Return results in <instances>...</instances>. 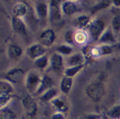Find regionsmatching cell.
Masks as SVG:
<instances>
[{"label":"cell","instance_id":"9a60e30c","mask_svg":"<svg viewBox=\"0 0 120 119\" xmlns=\"http://www.w3.org/2000/svg\"><path fill=\"white\" fill-rule=\"evenodd\" d=\"M27 12H28V8H27V6L24 3H15L12 8L13 15L15 17L20 18V19L27 15Z\"/></svg>","mask_w":120,"mask_h":119},{"label":"cell","instance_id":"d6a6232c","mask_svg":"<svg viewBox=\"0 0 120 119\" xmlns=\"http://www.w3.org/2000/svg\"><path fill=\"white\" fill-rule=\"evenodd\" d=\"M64 39H65V41L67 42V44L72 45L74 41V34L73 33L72 31H68L65 32Z\"/></svg>","mask_w":120,"mask_h":119},{"label":"cell","instance_id":"6da1fadb","mask_svg":"<svg viewBox=\"0 0 120 119\" xmlns=\"http://www.w3.org/2000/svg\"><path fill=\"white\" fill-rule=\"evenodd\" d=\"M88 30L94 41H98L99 38L106 30V25L101 19H94L89 24Z\"/></svg>","mask_w":120,"mask_h":119},{"label":"cell","instance_id":"7402d4cb","mask_svg":"<svg viewBox=\"0 0 120 119\" xmlns=\"http://www.w3.org/2000/svg\"><path fill=\"white\" fill-rule=\"evenodd\" d=\"M74 41L80 45H83L88 41V34L84 30L80 29L74 33Z\"/></svg>","mask_w":120,"mask_h":119},{"label":"cell","instance_id":"83f0119b","mask_svg":"<svg viewBox=\"0 0 120 119\" xmlns=\"http://www.w3.org/2000/svg\"><path fill=\"white\" fill-rule=\"evenodd\" d=\"M110 4H112V2L110 1H100L97 3L96 4L92 7V11L91 13H94V12L98 11V10H101V9L107 8Z\"/></svg>","mask_w":120,"mask_h":119},{"label":"cell","instance_id":"836d02e7","mask_svg":"<svg viewBox=\"0 0 120 119\" xmlns=\"http://www.w3.org/2000/svg\"><path fill=\"white\" fill-rule=\"evenodd\" d=\"M51 119H65V118H64V116L62 113L56 112L52 116Z\"/></svg>","mask_w":120,"mask_h":119},{"label":"cell","instance_id":"4fadbf2b","mask_svg":"<svg viewBox=\"0 0 120 119\" xmlns=\"http://www.w3.org/2000/svg\"><path fill=\"white\" fill-rule=\"evenodd\" d=\"M112 52H113V50L110 45L103 44L92 47L91 51H90V54L93 57H99V56H107V55L111 54Z\"/></svg>","mask_w":120,"mask_h":119},{"label":"cell","instance_id":"4316f807","mask_svg":"<svg viewBox=\"0 0 120 119\" xmlns=\"http://www.w3.org/2000/svg\"><path fill=\"white\" fill-rule=\"evenodd\" d=\"M12 97L13 95L11 94L0 93V105H1V109H4L7 104L11 101Z\"/></svg>","mask_w":120,"mask_h":119},{"label":"cell","instance_id":"ba28073f","mask_svg":"<svg viewBox=\"0 0 120 119\" xmlns=\"http://www.w3.org/2000/svg\"><path fill=\"white\" fill-rule=\"evenodd\" d=\"M56 33L52 29H46L40 36V43L45 47H50L56 40Z\"/></svg>","mask_w":120,"mask_h":119},{"label":"cell","instance_id":"44dd1931","mask_svg":"<svg viewBox=\"0 0 120 119\" xmlns=\"http://www.w3.org/2000/svg\"><path fill=\"white\" fill-rule=\"evenodd\" d=\"M52 105H53V107L57 110V112L59 113H66L69 109V107H68L67 104L63 100L60 99L58 97H56L55 99H53L51 101Z\"/></svg>","mask_w":120,"mask_h":119},{"label":"cell","instance_id":"ffe728a7","mask_svg":"<svg viewBox=\"0 0 120 119\" xmlns=\"http://www.w3.org/2000/svg\"><path fill=\"white\" fill-rule=\"evenodd\" d=\"M57 89L56 88H51L50 89H49L48 91H46L45 93H44L42 95H40L39 97V99L40 100V101L44 102V103H47V102H51L53 99H55L57 95Z\"/></svg>","mask_w":120,"mask_h":119},{"label":"cell","instance_id":"cb8c5ba5","mask_svg":"<svg viewBox=\"0 0 120 119\" xmlns=\"http://www.w3.org/2000/svg\"><path fill=\"white\" fill-rule=\"evenodd\" d=\"M56 50L57 53L60 55H64V56H71L73 55V48L71 45L69 44H61L58 45L56 47Z\"/></svg>","mask_w":120,"mask_h":119},{"label":"cell","instance_id":"f1b7e54d","mask_svg":"<svg viewBox=\"0 0 120 119\" xmlns=\"http://www.w3.org/2000/svg\"><path fill=\"white\" fill-rule=\"evenodd\" d=\"M16 114L11 109H1L0 113V119H15Z\"/></svg>","mask_w":120,"mask_h":119},{"label":"cell","instance_id":"e0dca14e","mask_svg":"<svg viewBox=\"0 0 120 119\" xmlns=\"http://www.w3.org/2000/svg\"><path fill=\"white\" fill-rule=\"evenodd\" d=\"M116 41L115 37L114 36L113 31H112L111 27H108L106 28L105 32H103L102 35L101 36V37L99 38L98 42L101 43H114Z\"/></svg>","mask_w":120,"mask_h":119},{"label":"cell","instance_id":"277c9868","mask_svg":"<svg viewBox=\"0 0 120 119\" xmlns=\"http://www.w3.org/2000/svg\"><path fill=\"white\" fill-rule=\"evenodd\" d=\"M22 105L27 117L33 118L36 116L38 111V106L36 100L32 97L26 96L22 101Z\"/></svg>","mask_w":120,"mask_h":119},{"label":"cell","instance_id":"1f68e13d","mask_svg":"<svg viewBox=\"0 0 120 119\" xmlns=\"http://www.w3.org/2000/svg\"><path fill=\"white\" fill-rule=\"evenodd\" d=\"M111 27L112 29H114V31L118 32L120 31V16L119 15H115L112 19L111 22Z\"/></svg>","mask_w":120,"mask_h":119},{"label":"cell","instance_id":"3957f363","mask_svg":"<svg viewBox=\"0 0 120 119\" xmlns=\"http://www.w3.org/2000/svg\"><path fill=\"white\" fill-rule=\"evenodd\" d=\"M104 88L100 83H93L86 88V93L88 97L94 101H98L104 95Z\"/></svg>","mask_w":120,"mask_h":119},{"label":"cell","instance_id":"30bf717a","mask_svg":"<svg viewBox=\"0 0 120 119\" xmlns=\"http://www.w3.org/2000/svg\"><path fill=\"white\" fill-rule=\"evenodd\" d=\"M50 69L54 72H60L64 67V60L62 55L59 53H53L49 59Z\"/></svg>","mask_w":120,"mask_h":119},{"label":"cell","instance_id":"7c38bea8","mask_svg":"<svg viewBox=\"0 0 120 119\" xmlns=\"http://www.w3.org/2000/svg\"><path fill=\"white\" fill-rule=\"evenodd\" d=\"M35 10L39 19H46L49 17V4L45 2H36L35 3Z\"/></svg>","mask_w":120,"mask_h":119},{"label":"cell","instance_id":"5bb4252c","mask_svg":"<svg viewBox=\"0 0 120 119\" xmlns=\"http://www.w3.org/2000/svg\"><path fill=\"white\" fill-rule=\"evenodd\" d=\"M84 63H85V56H84V55L81 52L73 53V54L71 55L67 60L68 67L83 65Z\"/></svg>","mask_w":120,"mask_h":119},{"label":"cell","instance_id":"7a4b0ae2","mask_svg":"<svg viewBox=\"0 0 120 119\" xmlns=\"http://www.w3.org/2000/svg\"><path fill=\"white\" fill-rule=\"evenodd\" d=\"M42 76L36 71H30L25 77V85L30 93H35L41 81Z\"/></svg>","mask_w":120,"mask_h":119},{"label":"cell","instance_id":"5b68a950","mask_svg":"<svg viewBox=\"0 0 120 119\" xmlns=\"http://www.w3.org/2000/svg\"><path fill=\"white\" fill-rule=\"evenodd\" d=\"M5 80L11 84H18L22 81L23 78H25V71L19 68H15L10 69L5 73Z\"/></svg>","mask_w":120,"mask_h":119},{"label":"cell","instance_id":"d6986e66","mask_svg":"<svg viewBox=\"0 0 120 119\" xmlns=\"http://www.w3.org/2000/svg\"><path fill=\"white\" fill-rule=\"evenodd\" d=\"M7 54L11 59H18L23 54V49L17 44H10L7 48Z\"/></svg>","mask_w":120,"mask_h":119},{"label":"cell","instance_id":"52a82bcc","mask_svg":"<svg viewBox=\"0 0 120 119\" xmlns=\"http://www.w3.org/2000/svg\"><path fill=\"white\" fill-rule=\"evenodd\" d=\"M61 7L59 1H50L49 3V18L51 22H57L61 19Z\"/></svg>","mask_w":120,"mask_h":119},{"label":"cell","instance_id":"484cf974","mask_svg":"<svg viewBox=\"0 0 120 119\" xmlns=\"http://www.w3.org/2000/svg\"><path fill=\"white\" fill-rule=\"evenodd\" d=\"M49 57H48L46 55L40 56V57H39L36 60H34L35 65L40 69H46V68L48 67V65H49Z\"/></svg>","mask_w":120,"mask_h":119},{"label":"cell","instance_id":"d590c367","mask_svg":"<svg viewBox=\"0 0 120 119\" xmlns=\"http://www.w3.org/2000/svg\"><path fill=\"white\" fill-rule=\"evenodd\" d=\"M112 4H114V6L116 7H120V0L118 1V0H114V1L112 2Z\"/></svg>","mask_w":120,"mask_h":119},{"label":"cell","instance_id":"d4e9b609","mask_svg":"<svg viewBox=\"0 0 120 119\" xmlns=\"http://www.w3.org/2000/svg\"><path fill=\"white\" fill-rule=\"evenodd\" d=\"M84 65H78V66H73V67H67L64 69V76H69V77H72L75 76L76 75L80 72L81 70L84 68Z\"/></svg>","mask_w":120,"mask_h":119},{"label":"cell","instance_id":"e575fe53","mask_svg":"<svg viewBox=\"0 0 120 119\" xmlns=\"http://www.w3.org/2000/svg\"><path fill=\"white\" fill-rule=\"evenodd\" d=\"M86 119H101V116L99 114H89L86 117Z\"/></svg>","mask_w":120,"mask_h":119},{"label":"cell","instance_id":"8992f818","mask_svg":"<svg viewBox=\"0 0 120 119\" xmlns=\"http://www.w3.org/2000/svg\"><path fill=\"white\" fill-rule=\"evenodd\" d=\"M27 55L30 59L32 60H36L37 58L40 57L42 56H44L46 52V47L43 46L41 43H33L31 46L27 47Z\"/></svg>","mask_w":120,"mask_h":119},{"label":"cell","instance_id":"2e32d148","mask_svg":"<svg viewBox=\"0 0 120 119\" xmlns=\"http://www.w3.org/2000/svg\"><path fill=\"white\" fill-rule=\"evenodd\" d=\"M78 6L72 1H64L61 3V11L67 15H72L78 11Z\"/></svg>","mask_w":120,"mask_h":119},{"label":"cell","instance_id":"8fae6325","mask_svg":"<svg viewBox=\"0 0 120 119\" xmlns=\"http://www.w3.org/2000/svg\"><path fill=\"white\" fill-rule=\"evenodd\" d=\"M11 24L13 30L16 34L22 36H27V26L22 19L13 16L11 19Z\"/></svg>","mask_w":120,"mask_h":119},{"label":"cell","instance_id":"ac0fdd59","mask_svg":"<svg viewBox=\"0 0 120 119\" xmlns=\"http://www.w3.org/2000/svg\"><path fill=\"white\" fill-rule=\"evenodd\" d=\"M73 84V79L72 77H69V76H64L62 77L60 83V91L64 94L68 95L71 90V88Z\"/></svg>","mask_w":120,"mask_h":119},{"label":"cell","instance_id":"9c48e42d","mask_svg":"<svg viewBox=\"0 0 120 119\" xmlns=\"http://www.w3.org/2000/svg\"><path fill=\"white\" fill-rule=\"evenodd\" d=\"M54 82L52 80L51 77H49L48 75H44L41 78V81L39 85L37 90L36 91V93H34L35 96H39L42 95L44 93H45L46 91H48L49 89H50L51 88L53 87Z\"/></svg>","mask_w":120,"mask_h":119},{"label":"cell","instance_id":"f546056e","mask_svg":"<svg viewBox=\"0 0 120 119\" xmlns=\"http://www.w3.org/2000/svg\"><path fill=\"white\" fill-rule=\"evenodd\" d=\"M108 117L110 119H120V105L112 107L108 112Z\"/></svg>","mask_w":120,"mask_h":119},{"label":"cell","instance_id":"603a6c76","mask_svg":"<svg viewBox=\"0 0 120 119\" xmlns=\"http://www.w3.org/2000/svg\"><path fill=\"white\" fill-rule=\"evenodd\" d=\"M0 93H8V94L13 95L14 87H13L12 84L6 80H2L1 82H0Z\"/></svg>","mask_w":120,"mask_h":119},{"label":"cell","instance_id":"4dcf8cb0","mask_svg":"<svg viewBox=\"0 0 120 119\" xmlns=\"http://www.w3.org/2000/svg\"><path fill=\"white\" fill-rule=\"evenodd\" d=\"M77 22L79 27H82V28H84V27H88L89 24H90L91 21H90L89 16L82 14V15H80L79 17H77Z\"/></svg>","mask_w":120,"mask_h":119},{"label":"cell","instance_id":"8d00e7d4","mask_svg":"<svg viewBox=\"0 0 120 119\" xmlns=\"http://www.w3.org/2000/svg\"><path fill=\"white\" fill-rule=\"evenodd\" d=\"M20 119H26V118H25V117H22V118H20Z\"/></svg>","mask_w":120,"mask_h":119}]
</instances>
